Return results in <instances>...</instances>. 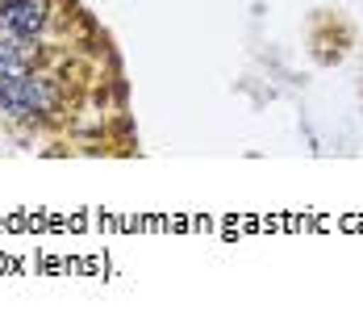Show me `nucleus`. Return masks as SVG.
Segmentation results:
<instances>
[{
  "instance_id": "3",
  "label": "nucleus",
  "mask_w": 363,
  "mask_h": 326,
  "mask_svg": "<svg viewBox=\"0 0 363 326\" xmlns=\"http://www.w3.org/2000/svg\"><path fill=\"white\" fill-rule=\"evenodd\" d=\"M38 63H42L38 38H17V34H4V30H0V75L38 72Z\"/></svg>"
},
{
  "instance_id": "2",
  "label": "nucleus",
  "mask_w": 363,
  "mask_h": 326,
  "mask_svg": "<svg viewBox=\"0 0 363 326\" xmlns=\"http://www.w3.org/2000/svg\"><path fill=\"white\" fill-rule=\"evenodd\" d=\"M55 4L50 0H0V30L17 38H42L50 30Z\"/></svg>"
},
{
  "instance_id": "1",
  "label": "nucleus",
  "mask_w": 363,
  "mask_h": 326,
  "mask_svg": "<svg viewBox=\"0 0 363 326\" xmlns=\"http://www.w3.org/2000/svg\"><path fill=\"white\" fill-rule=\"evenodd\" d=\"M59 113H63V88L46 72L0 75V117L26 121V126H46Z\"/></svg>"
}]
</instances>
